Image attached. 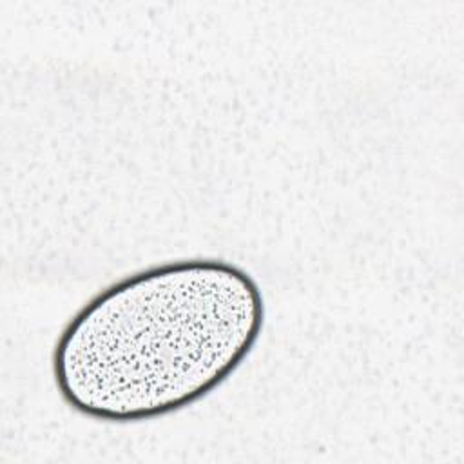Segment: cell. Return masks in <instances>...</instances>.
Instances as JSON below:
<instances>
[{
    "mask_svg": "<svg viewBox=\"0 0 464 464\" xmlns=\"http://www.w3.org/2000/svg\"><path fill=\"white\" fill-rule=\"evenodd\" d=\"M266 317L239 265L188 257L150 265L85 301L58 334L51 372L76 413L154 420L218 390L256 348Z\"/></svg>",
    "mask_w": 464,
    "mask_h": 464,
    "instance_id": "obj_1",
    "label": "cell"
}]
</instances>
